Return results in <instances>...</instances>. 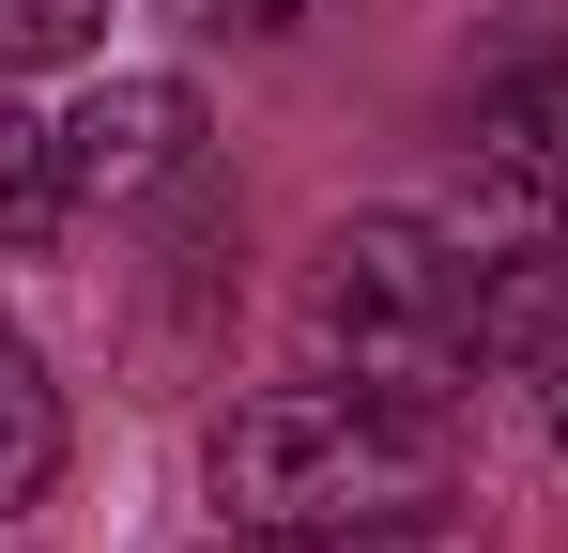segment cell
<instances>
[{
  "instance_id": "30bf717a",
  "label": "cell",
  "mask_w": 568,
  "mask_h": 553,
  "mask_svg": "<svg viewBox=\"0 0 568 553\" xmlns=\"http://www.w3.org/2000/svg\"><path fill=\"white\" fill-rule=\"evenodd\" d=\"M538 384H554V446H568V323H554V354H538Z\"/></svg>"
},
{
  "instance_id": "7a4b0ae2",
  "label": "cell",
  "mask_w": 568,
  "mask_h": 553,
  "mask_svg": "<svg viewBox=\"0 0 568 553\" xmlns=\"http://www.w3.org/2000/svg\"><path fill=\"white\" fill-rule=\"evenodd\" d=\"M292 339L338 384H384V400H462L476 369V247H446L430 215H338L307 247V292H292Z\"/></svg>"
},
{
  "instance_id": "5b68a950",
  "label": "cell",
  "mask_w": 568,
  "mask_h": 553,
  "mask_svg": "<svg viewBox=\"0 0 568 553\" xmlns=\"http://www.w3.org/2000/svg\"><path fill=\"white\" fill-rule=\"evenodd\" d=\"M62 492V384H47V354L0 323V523H31Z\"/></svg>"
},
{
  "instance_id": "6da1fadb",
  "label": "cell",
  "mask_w": 568,
  "mask_h": 553,
  "mask_svg": "<svg viewBox=\"0 0 568 553\" xmlns=\"http://www.w3.org/2000/svg\"><path fill=\"white\" fill-rule=\"evenodd\" d=\"M200 492L246 539H338V523H430L446 507V415L384 384H262L200 431Z\"/></svg>"
},
{
  "instance_id": "3957f363",
  "label": "cell",
  "mask_w": 568,
  "mask_h": 553,
  "mask_svg": "<svg viewBox=\"0 0 568 553\" xmlns=\"http://www.w3.org/2000/svg\"><path fill=\"white\" fill-rule=\"evenodd\" d=\"M462 170L491 231H568V31L507 47V78L462 108Z\"/></svg>"
},
{
  "instance_id": "ba28073f",
  "label": "cell",
  "mask_w": 568,
  "mask_h": 553,
  "mask_svg": "<svg viewBox=\"0 0 568 553\" xmlns=\"http://www.w3.org/2000/svg\"><path fill=\"white\" fill-rule=\"evenodd\" d=\"M215 553H446V539H430V523H338V539H246V523H231Z\"/></svg>"
},
{
  "instance_id": "8fae6325",
  "label": "cell",
  "mask_w": 568,
  "mask_h": 553,
  "mask_svg": "<svg viewBox=\"0 0 568 553\" xmlns=\"http://www.w3.org/2000/svg\"><path fill=\"white\" fill-rule=\"evenodd\" d=\"M554 31H568V0H554Z\"/></svg>"
},
{
  "instance_id": "8992f818",
  "label": "cell",
  "mask_w": 568,
  "mask_h": 553,
  "mask_svg": "<svg viewBox=\"0 0 568 553\" xmlns=\"http://www.w3.org/2000/svg\"><path fill=\"white\" fill-rule=\"evenodd\" d=\"M78 215V184H62V123H31L16 92H0V247H47Z\"/></svg>"
},
{
  "instance_id": "277c9868",
  "label": "cell",
  "mask_w": 568,
  "mask_h": 553,
  "mask_svg": "<svg viewBox=\"0 0 568 553\" xmlns=\"http://www.w3.org/2000/svg\"><path fill=\"white\" fill-rule=\"evenodd\" d=\"M200 92L185 78H93L62 108V184H78V215H154V200H185L200 184Z\"/></svg>"
},
{
  "instance_id": "9c48e42d",
  "label": "cell",
  "mask_w": 568,
  "mask_h": 553,
  "mask_svg": "<svg viewBox=\"0 0 568 553\" xmlns=\"http://www.w3.org/2000/svg\"><path fill=\"white\" fill-rule=\"evenodd\" d=\"M170 16H185V31H292L307 0H170Z\"/></svg>"
},
{
  "instance_id": "52a82bcc",
  "label": "cell",
  "mask_w": 568,
  "mask_h": 553,
  "mask_svg": "<svg viewBox=\"0 0 568 553\" xmlns=\"http://www.w3.org/2000/svg\"><path fill=\"white\" fill-rule=\"evenodd\" d=\"M93 47H108V0H0V78H47Z\"/></svg>"
}]
</instances>
